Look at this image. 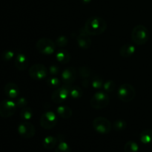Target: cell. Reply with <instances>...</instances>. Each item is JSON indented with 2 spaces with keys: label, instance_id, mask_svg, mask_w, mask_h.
<instances>
[{
  "label": "cell",
  "instance_id": "obj_1",
  "mask_svg": "<svg viewBox=\"0 0 152 152\" xmlns=\"http://www.w3.org/2000/svg\"><path fill=\"white\" fill-rule=\"evenodd\" d=\"M107 28V23L102 17L91 16L85 24V31L89 35H100Z\"/></svg>",
  "mask_w": 152,
  "mask_h": 152
},
{
  "label": "cell",
  "instance_id": "obj_2",
  "mask_svg": "<svg viewBox=\"0 0 152 152\" xmlns=\"http://www.w3.org/2000/svg\"><path fill=\"white\" fill-rule=\"evenodd\" d=\"M149 32L146 27L138 25L133 28L132 32V39L137 45H142L148 42Z\"/></svg>",
  "mask_w": 152,
  "mask_h": 152
},
{
  "label": "cell",
  "instance_id": "obj_3",
  "mask_svg": "<svg viewBox=\"0 0 152 152\" xmlns=\"http://www.w3.org/2000/svg\"><path fill=\"white\" fill-rule=\"evenodd\" d=\"M109 102V96L108 94L103 91L95 93L90 100L91 106L94 109H102V108H106Z\"/></svg>",
  "mask_w": 152,
  "mask_h": 152
},
{
  "label": "cell",
  "instance_id": "obj_4",
  "mask_svg": "<svg viewBox=\"0 0 152 152\" xmlns=\"http://www.w3.org/2000/svg\"><path fill=\"white\" fill-rule=\"evenodd\" d=\"M117 96L121 101L124 102H129L134 99L136 96V91L132 85L124 83L121 85L117 91Z\"/></svg>",
  "mask_w": 152,
  "mask_h": 152
},
{
  "label": "cell",
  "instance_id": "obj_5",
  "mask_svg": "<svg viewBox=\"0 0 152 152\" xmlns=\"http://www.w3.org/2000/svg\"><path fill=\"white\" fill-rule=\"evenodd\" d=\"M56 46V43L48 38L39 39L36 43L37 50L45 55H50L54 53Z\"/></svg>",
  "mask_w": 152,
  "mask_h": 152
},
{
  "label": "cell",
  "instance_id": "obj_6",
  "mask_svg": "<svg viewBox=\"0 0 152 152\" xmlns=\"http://www.w3.org/2000/svg\"><path fill=\"white\" fill-rule=\"evenodd\" d=\"M93 127L96 132L101 134H107L112 129L111 123L103 117H98L93 120Z\"/></svg>",
  "mask_w": 152,
  "mask_h": 152
},
{
  "label": "cell",
  "instance_id": "obj_7",
  "mask_svg": "<svg viewBox=\"0 0 152 152\" xmlns=\"http://www.w3.org/2000/svg\"><path fill=\"white\" fill-rule=\"evenodd\" d=\"M16 102L10 99H4L0 102V117L8 118L12 117L16 111Z\"/></svg>",
  "mask_w": 152,
  "mask_h": 152
},
{
  "label": "cell",
  "instance_id": "obj_8",
  "mask_svg": "<svg viewBox=\"0 0 152 152\" xmlns=\"http://www.w3.org/2000/svg\"><path fill=\"white\" fill-rule=\"evenodd\" d=\"M40 126L45 129H51L56 126L58 119L53 111H46L40 117Z\"/></svg>",
  "mask_w": 152,
  "mask_h": 152
},
{
  "label": "cell",
  "instance_id": "obj_9",
  "mask_svg": "<svg viewBox=\"0 0 152 152\" xmlns=\"http://www.w3.org/2000/svg\"><path fill=\"white\" fill-rule=\"evenodd\" d=\"M70 89H71V86H67V85L56 88L51 95L52 101L54 103L57 104L65 101L70 96Z\"/></svg>",
  "mask_w": 152,
  "mask_h": 152
},
{
  "label": "cell",
  "instance_id": "obj_10",
  "mask_svg": "<svg viewBox=\"0 0 152 152\" xmlns=\"http://www.w3.org/2000/svg\"><path fill=\"white\" fill-rule=\"evenodd\" d=\"M29 75L34 80H44L48 76V69L42 64H34L30 68Z\"/></svg>",
  "mask_w": 152,
  "mask_h": 152
},
{
  "label": "cell",
  "instance_id": "obj_11",
  "mask_svg": "<svg viewBox=\"0 0 152 152\" xmlns=\"http://www.w3.org/2000/svg\"><path fill=\"white\" fill-rule=\"evenodd\" d=\"M17 131L19 134L25 139H31L36 134L35 127L29 122H23L18 126Z\"/></svg>",
  "mask_w": 152,
  "mask_h": 152
},
{
  "label": "cell",
  "instance_id": "obj_12",
  "mask_svg": "<svg viewBox=\"0 0 152 152\" xmlns=\"http://www.w3.org/2000/svg\"><path fill=\"white\" fill-rule=\"evenodd\" d=\"M62 80L64 84L71 86L77 79V71L73 67L67 68L62 72Z\"/></svg>",
  "mask_w": 152,
  "mask_h": 152
},
{
  "label": "cell",
  "instance_id": "obj_13",
  "mask_svg": "<svg viewBox=\"0 0 152 152\" xmlns=\"http://www.w3.org/2000/svg\"><path fill=\"white\" fill-rule=\"evenodd\" d=\"M89 34L86 33L85 29L80 31L77 37V42L79 47L84 50H87L91 46V39Z\"/></svg>",
  "mask_w": 152,
  "mask_h": 152
},
{
  "label": "cell",
  "instance_id": "obj_14",
  "mask_svg": "<svg viewBox=\"0 0 152 152\" xmlns=\"http://www.w3.org/2000/svg\"><path fill=\"white\" fill-rule=\"evenodd\" d=\"M4 91L9 99H16L19 94V88L14 83H7L4 86Z\"/></svg>",
  "mask_w": 152,
  "mask_h": 152
},
{
  "label": "cell",
  "instance_id": "obj_15",
  "mask_svg": "<svg viewBox=\"0 0 152 152\" xmlns=\"http://www.w3.org/2000/svg\"><path fill=\"white\" fill-rule=\"evenodd\" d=\"M15 66L19 71H25L28 67L29 61L24 53H19L15 58Z\"/></svg>",
  "mask_w": 152,
  "mask_h": 152
},
{
  "label": "cell",
  "instance_id": "obj_16",
  "mask_svg": "<svg viewBox=\"0 0 152 152\" xmlns=\"http://www.w3.org/2000/svg\"><path fill=\"white\" fill-rule=\"evenodd\" d=\"M56 60L61 64H68L71 60V54L65 49H60L56 53Z\"/></svg>",
  "mask_w": 152,
  "mask_h": 152
},
{
  "label": "cell",
  "instance_id": "obj_17",
  "mask_svg": "<svg viewBox=\"0 0 152 152\" xmlns=\"http://www.w3.org/2000/svg\"><path fill=\"white\" fill-rule=\"evenodd\" d=\"M136 48L133 45L126 44L120 49V54L123 58H129L134 53Z\"/></svg>",
  "mask_w": 152,
  "mask_h": 152
},
{
  "label": "cell",
  "instance_id": "obj_18",
  "mask_svg": "<svg viewBox=\"0 0 152 152\" xmlns=\"http://www.w3.org/2000/svg\"><path fill=\"white\" fill-rule=\"evenodd\" d=\"M58 140L55 137L53 136H48L44 138L42 141V145L45 149L51 150L56 147L57 145Z\"/></svg>",
  "mask_w": 152,
  "mask_h": 152
},
{
  "label": "cell",
  "instance_id": "obj_19",
  "mask_svg": "<svg viewBox=\"0 0 152 152\" xmlns=\"http://www.w3.org/2000/svg\"><path fill=\"white\" fill-rule=\"evenodd\" d=\"M56 111L62 118L69 119L72 117V109L66 105H59L56 108Z\"/></svg>",
  "mask_w": 152,
  "mask_h": 152
},
{
  "label": "cell",
  "instance_id": "obj_20",
  "mask_svg": "<svg viewBox=\"0 0 152 152\" xmlns=\"http://www.w3.org/2000/svg\"><path fill=\"white\" fill-rule=\"evenodd\" d=\"M140 140L141 142L145 145L152 143V130L151 129H145L140 134Z\"/></svg>",
  "mask_w": 152,
  "mask_h": 152
},
{
  "label": "cell",
  "instance_id": "obj_21",
  "mask_svg": "<svg viewBox=\"0 0 152 152\" xmlns=\"http://www.w3.org/2000/svg\"><path fill=\"white\" fill-rule=\"evenodd\" d=\"M61 81L56 76H50L47 78V85L52 88H57L60 86Z\"/></svg>",
  "mask_w": 152,
  "mask_h": 152
},
{
  "label": "cell",
  "instance_id": "obj_22",
  "mask_svg": "<svg viewBox=\"0 0 152 152\" xmlns=\"http://www.w3.org/2000/svg\"><path fill=\"white\" fill-rule=\"evenodd\" d=\"M83 94V89L79 86H75V87H71L70 89V96L72 99H80Z\"/></svg>",
  "mask_w": 152,
  "mask_h": 152
},
{
  "label": "cell",
  "instance_id": "obj_23",
  "mask_svg": "<svg viewBox=\"0 0 152 152\" xmlns=\"http://www.w3.org/2000/svg\"><path fill=\"white\" fill-rule=\"evenodd\" d=\"M34 115V112L31 107H25L22 108V111L20 112V117L25 120H29L32 118Z\"/></svg>",
  "mask_w": 152,
  "mask_h": 152
},
{
  "label": "cell",
  "instance_id": "obj_24",
  "mask_svg": "<svg viewBox=\"0 0 152 152\" xmlns=\"http://www.w3.org/2000/svg\"><path fill=\"white\" fill-rule=\"evenodd\" d=\"M139 145L134 141H128L124 146L125 152H138Z\"/></svg>",
  "mask_w": 152,
  "mask_h": 152
},
{
  "label": "cell",
  "instance_id": "obj_25",
  "mask_svg": "<svg viewBox=\"0 0 152 152\" xmlns=\"http://www.w3.org/2000/svg\"><path fill=\"white\" fill-rule=\"evenodd\" d=\"M55 152H71L70 145L65 141L60 140L59 143L56 146Z\"/></svg>",
  "mask_w": 152,
  "mask_h": 152
},
{
  "label": "cell",
  "instance_id": "obj_26",
  "mask_svg": "<svg viewBox=\"0 0 152 152\" xmlns=\"http://www.w3.org/2000/svg\"><path fill=\"white\" fill-rule=\"evenodd\" d=\"M102 88H103L104 91H105V92L110 93V92L113 91L115 89L116 83H114L113 80H107L106 82L104 83Z\"/></svg>",
  "mask_w": 152,
  "mask_h": 152
},
{
  "label": "cell",
  "instance_id": "obj_27",
  "mask_svg": "<svg viewBox=\"0 0 152 152\" xmlns=\"http://www.w3.org/2000/svg\"><path fill=\"white\" fill-rule=\"evenodd\" d=\"M126 126H127L126 122L122 120H116V121L114 122V123H113V128H114V130L116 131L125 130L126 128Z\"/></svg>",
  "mask_w": 152,
  "mask_h": 152
},
{
  "label": "cell",
  "instance_id": "obj_28",
  "mask_svg": "<svg viewBox=\"0 0 152 152\" xmlns=\"http://www.w3.org/2000/svg\"><path fill=\"white\" fill-rule=\"evenodd\" d=\"M104 84L103 80L99 77H94L93 80L91 81V86L94 88L95 89H99L102 88Z\"/></svg>",
  "mask_w": 152,
  "mask_h": 152
},
{
  "label": "cell",
  "instance_id": "obj_29",
  "mask_svg": "<svg viewBox=\"0 0 152 152\" xmlns=\"http://www.w3.org/2000/svg\"><path fill=\"white\" fill-rule=\"evenodd\" d=\"M78 74L81 78L87 79L91 75V70L86 66L81 67L79 68Z\"/></svg>",
  "mask_w": 152,
  "mask_h": 152
},
{
  "label": "cell",
  "instance_id": "obj_30",
  "mask_svg": "<svg viewBox=\"0 0 152 152\" xmlns=\"http://www.w3.org/2000/svg\"><path fill=\"white\" fill-rule=\"evenodd\" d=\"M56 46H59L60 48H63L67 46L68 44V39L65 36H59L56 39Z\"/></svg>",
  "mask_w": 152,
  "mask_h": 152
},
{
  "label": "cell",
  "instance_id": "obj_31",
  "mask_svg": "<svg viewBox=\"0 0 152 152\" xmlns=\"http://www.w3.org/2000/svg\"><path fill=\"white\" fill-rule=\"evenodd\" d=\"M1 59L4 61H6V62H7V61H10L13 58V56H14V52L12 51V50H6L1 53Z\"/></svg>",
  "mask_w": 152,
  "mask_h": 152
},
{
  "label": "cell",
  "instance_id": "obj_32",
  "mask_svg": "<svg viewBox=\"0 0 152 152\" xmlns=\"http://www.w3.org/2000/svg\"><path fill=\"white\" fill-rule=\"evenodd\" d=\"M49 72L51 76H56L60 72V68L58 65H50V68H49Z\"/></svg>",
  "mask_w": 152,
  "mask_h": 152
},
{
  "label": "cell",
  "instance_id": "obj_33",
  "mask_svg": "<svg viewBox=\"0 0 152 152\" xmlns=\"http://www.w3.org/2000/svg\"><path fill=\"white\" fill-rule=\"evenodd\" d=\"M16 104L17 108H23L27 106V105H28V101H27V99L25 98L21 97L17 99V101L16 102Z\"/></svg>",
  "mask_w": 152,
  "mask_h": 152
},
{
  "label": "cell",
  "instance_id": "obj_34",
  "mask_svg": "<svg viewBox=\"0 0 152 152\" xmlns=\"http://www.w3.org/2000/svg\"><path fill=\"white\" fill-rule=\"evenodd\" d=\"M82 1H83V2L85 3V4H88V3L90 2L91 0H82Z\"/></svg>",
  "mask_w": 152,
  "mask_h": 152
}]
</instances>
